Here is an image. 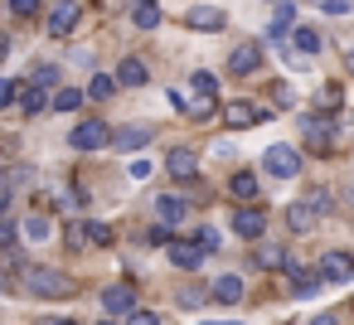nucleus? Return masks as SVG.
<instances>
[{
	"label": "nucleus",
	"mask_w": 354,
	"mask_h": 325,
	"mask_svg": "<svg viewBox=\"0 0 354 325\" xmlns=\"http://www.w3.org/2000/svg\"><path fill=\"white\" fill-rule=\"evenodd\" d=\"M189 88H194V93H170V102H175L180 112H189L194 122H209V117L218 112V78L199 68V73L189 78Z\"/></svg>",
	"instance_id": "nucleus-1"
},
{
	"label": "nucleus",
	"mask_w": 354,
	"mask_h": 325,
	"mask_svg": "<svg viewBox=\"0 0 354 325\" xmlns=\"http://www.w3.org/2000/svg\"><path fill=\"white\" fill-rule=\"evenodd\" d=\"M25 291L39 296V301H68L78 291V281L68 272H59V267H30L25 272Z\"/></svg>",
	"instance_id": "nucleus-2"
},
{
	"label": "nucleus",
	"mask_w": 354,
	"mask_h": 325,
	"mask_svg": "<svg viewBox=\"0 0 354 325\" xmlns=\"http://www.w3.org/2000/svg\"><path fill=\"white\" fill-rule=\"evenodd\" d=\"M262 165H267V175H277V180H296V175H301V151L277 141V146H267Z\"/></svg>",
	"instance_id": "nucleus-3"
},
{
	"label": "nucleus",
	"mask_w": 354,
	"mask_h": 325,
	"mask_svg": "<svg viewBox=\"0 0 354 325\" xmlns=\"http://www.w3.org/2000/svg\"><path fill=\"white\" fill-rule=\"evenodd\" d=\"M262 122H272L267 107H257V102H223V127L248 131V127H262Z\"/></svg>",
	"instance_id": "nucleus-4"
},
{
	"label": "nucleus",
	"mask_w": 354,
	"mask_h": 325,
	"mask_svg": "<svg viewBox=\"0 0 354 325\" xmlns=\"http://www.w3.org/2000/svg\"><path fill=\"white\" fill-rule=\"evenodd\" d=\"M68 141H73V151H102V146H112V127L88 117V122H78V127H73V136H68Z\"/></svg>",
	"instance_id": "nucleus-5"
},
{
	"label": "nucleus",
	"mask_w": 354,
	"mask_h": 325,
	"mask_svg": "<svg viewBox=\"0 0 354 325\" xmlns=\"http://www.w3.org/2000/svg\"><path fill=\"white\" fill-rule=\"evenodd\" d=\"M315 277H320V281H335V286H344V281L354 277V257H349V252H339V248H335V252H320V267H315Z\"/></svg>",
	"instance_id": "nucleus-6"
},
{
	"label": "nucleus",
	"mask_w": 354,
	"mask_h": 325,
	"mask_svg": "<svg viewBox=\"0 0 354 325\" xmlns=\"http://www.w3.org/2000/svg\"><path fill=\"white\" fill-rule=\"evenodd\" d=\"M78 15H83V6H78V0H54V10H49V39H64V35H73Z\"/></svg>",
	"instance_id": "nucleus-7"
},
{
	"label": "nucleus",
	"mask_w": 354,
	"mask_h": 325,
	"mask_svg": "<svg viewBox=\"0 0 354 325\" xmlns=\"http://www.w3.org/2000/svg\"><path fill=\"white\" fill-rule=\"evenodd\" d=\"M315 223H320V209H315L310 199H291V204H286V228H291V233H310Z\"/></svg>",
	"instance_id": "nucleus-8"
},
{
	"label": "nucleus",
	"mask_w": 354,
	"mask_h": 325,
	"mask_svg": "<svg viewBox=\"0 0 354 325\" xmlns=\"http://www.w3.org/2000/svg\"><path fill=\"white\" fill-rule=\"evenodd\" d=\"M233 233L248 238V243H257L267 233V214L262 209H233Z\"/></svg>",
	"instance_id": "nucleus-9"
},
{
	"label": "nucleus",
	"mask_w": 354,
	"mask_h": 325,
	"mask_svg": "<svg viewBox=\"0 0 354 325\" xmlns=\"http://www.w3.org/2000/svg\"><path fill=\"white\" fill-rule=\"evenodd\" d=\"M165 257H170L180 272H194V267L204 262V252H199V243H194V238H189V243H185V238H170V243H165Z\"/></svg>",
	"instance_id": "nucleus-10"
},
{
	"label": "nucleus",
	"mask_w": 354,
	"mask_h": 325,
	"mask_svg": "<svg viewBox=\"0 0 354 325\" xmlns=\"http://www.w3.org/2000/svg\"><path fill=\"white\" fill-rule=\"evenodd\" d=\"M185 25H189V30H209V35H218V30L228 25V15H223L218 6H194V10H185Z\"/></svg>",
	"instance_id": "nucleus-11"
},
{
	"label": "nucleus",
	"mask_w": 354,
	"mask_h": 325,
	"mask_svg": "<svg viewBox=\"0 0 354 325\" xmlns=\"http://www.w3.org/2000/svg\"><path fill=\"white\" fill-rule=\"evenodd\" d=\"M330 141H335V122H330V112H325V117H320V112L306 117V146H310V151H330Z\"/></svg>",
	"instance_id": "nucleus-12"
},
{
	"label": "nucleus",
	"mask_w": 354,
	"mask_h": 325,
	"mask_svg": "<svg viewBox=\"0 0 354 325\" xmlns=\"http://www.w3.org/2000/svg\"><path fill=\"white\" fill-rule=\"evenodd\" d=\"M257 68H262V49H257V44H243V49L228 54V73H233V78H248V73H257Z\"/></svg>",
	"instance_id": "nucleus-13"
},
{
	"label": "nucleus",
	"mask_w": 354,
	"mask_h": 325,
	"mask_svg": "<svg viewBox=\"0 0 354 325\" xmlns=\"http://www.w3.org/2000/svg\"><path fill=\"white\" fill-rule=\"evenodd\" d=\"M141 83H151V68H146V59L127 54V59L117 64V88H141Z\"/></svg>",
	"instance_id": "nucleus-14"
},
{
	"label": "nucleus",
	"mask_w": 354,
	"mask_h": 325,
	"mask_svg": "<svg viewBox=\"0 0 354 325\" xmlns=\"http://www.w3.org/2000/svg\"><path fill=\"white\" fill-rule=\"evenodd\" d=\"M102 306H107V315H127V310L136 306V286H131V281L107 286V291H102Z\"/></svg>",
	"instance_id": "nucleus-15"
},
{
	"label": "nucleus",
	"mask_w": 354,
	"mask_h": 325,
	"mask_svg": "<svg viewBox=\"0 0 354 325\" xmlns=\"http://www.w3.org/2000/svg\"><path fill=\"white\" fill-rule=\"evenodd\" d=\"M165 170H170L175 180H194V175H199V156H194L189 146H180V151L165 156Z\"/></svg>",
	"instance_id": "nucleus-16"
},
{
	"label": "nucleus",
	"mask_w": 354,
	"mask_h": 325,
	"mask_svg": "<svg viewBox=\"0 0 354 325\" xmlns=\"http://www.w3.org/2000/svg\"><path fill=\"white\" fill-rule=\"evenodd\" d=\"M15 102H20L25 117H39V112L49 107V88H39V83H20V98H15Z\"/></svg>",
	"instance_id": "nucleus-17"
},
{
	"label": "nucleus",
	"mask_w": 354,
	"mask_h": 325,
	"mask_svg": "<svg viewBox=\"0 0 354 325\" xmlns=\"http://www.w3.org/2000/svg\"><path fill=\"white\" fill-rule=\"evenodd\" d=\"M151 136H156V127L141 122V127H122V131H112V146H117V151H141Z\"/></svg>",
	"instance_id": "nucleus-18"
},
{
	"label": "nucleus",
	"mask_w": 354,
	"mask_h": 325,
	"mask_svg": "<svg viewBox=\"0 0 354 325\" xmlns=\"http://www.w3.org/2000/svg\"><path fill=\"white\" fill-rule=\"evenodd\" d=\"M296 25V6L291 0H277V10H272V25H267V39H286Z\"/></svg>",
	"instance_id": "nucleus-19"
},
{
	"label": "nucleus",
	"mask_w": 354,
	"mask_h": 325,
	"mask_svg": "<svg viewBox=\"0 0 354 325\" xmlns=\"http://www.w3.org/2000/svg\"><path fill=\"white\" fill-rule=\"evenodd\" d=\"M185 214H189V204H185L180 194H160V199H156V219H160V223H180Z\"/></svg>",
	"instance_id": "nucleus-20"
},
{
	"label": "nucleus",
	"mask_w": 354,
	"mask_h": 325,
	"mask_svg": "<svg viewBox=\"0 0 354 325\" xmlns=\"http://www.w3.org/2000/svg\"><path fill=\"white\" fill-rule=\"evenodd\" d=\"M78 238H83V243H93V248H112V238H117V233H112L107 223H97V219H83V223H78Z\"/></svg>",
	"instance_id": "nucleus-21"
},
{
	"label": "nucleus",
	"mask_w": 354,
	"mask_h": 325,
	"mask_svg": "<svg viewBox=\"0 0 354 325\" xmlns=\"http://www.w3.org/2000/svg\"><path fill=\"white\" fill-rule=\"evenodd\" d=\"M291 252H286V243H262L257 238V267H267V272H281V262H286Z\"/></svg>",
	"instance_id": "nucleus-22"
},
{
	"label": "nucleus",
	"mask_w": 354,
	"mask_h": 325,
	"mask_svg": "<svg viewBox=\"0 0 354 325\" xmlns=\"http://www.w3.org/2000/svg\"><path fill=\"white\" fill-rule=\"evenodd\" d=\"M209 296H214V301H223V306L243 301V277H233V272H228V277H218V281L209 286Z\"/></svg>",
	"instance_id": "nucleus-23"
},
{
	"label": "nucleus",
	"mask_w": 354,
	"mask_h": 325,
	"mask_svg": "<svg viewBox=\"0 0 354 325\" xmlns=\"http://www.w3.org/2000/svg\"><path fill=\"white\" fill-rule=\"evenodd\" d=\"M291 44H296L306 59H310V54H320V35H315L310 25H291Z\"/></svg>",
	"instance_id": "nucleus-24"
},
{
	"label": "nucleus",
	"mask_w": 354,
	"mask_h": 325,
	"mask_svg": "<svg viewBox=\"0 0 354 325\" xmlns=\"http://www.w3.org/2000/svg\"><path fill=\"white\" fill-rule=\"evenodd\" d=\"M131 25L136 30H156L160 25V6H156V0H141V6L131 10Z\"/></svg>",
	"instance_id": "nucleus-25"
},
{
	"label": "nucleus",
	"mask_w": 354,
	"mask_h": 325,
	"mask_svg": "<svg viewBox=\"0 0 354 325\" xmlns=\"http://www.w3.org/2000/svg\"><path fill=\"white\" fill-rule=\"evenodd\" d=\"M49 107H54V112H78V107H83V88H59V93L49 98Z\"/></svg>",
	"instance_id": "nucleus-26"
},
{
	"label": "nucleus",
	"mask_w": 354,
	"mask_h": 325,
	"mask_svg": "<svg viewBox=\"0 0 354 325\" xmlns=\"http://www.w3.org/2000/svg\"><path fill=\"white\" fill-rule=\"evenodd\" d=\"M228 189H233L238 199H257V175H252V170H233Z\"/></svg>",
	"instance_id": "nucleus-27"
},
{
	"label": "nucleus",
	"mask_w": 354,
	"mask_h": 325,
	"mask_svg": "<svg viewBox=\"0 0 354 325\" xmlns=\"http://www.w3.org/2000/svg\"><path fill=\"white\" fill-rule=\"evenodd\" d=\"M339 102H344V93H339V83H325V88L315 93V107H320V112H339Z\"/></svg>",
	"instance_id": "nucleus-28"
},
{
	"label": "nucleus",
	"mask_w": 354,
	"mask_h": 325,
	"mask_svg": "<svg viewBox=\"0 0 354 325\" xmlns=\"http://www.w3.org/2000/svg\"><path fill=\"white\" fill-rule=\"evenodd\" d=\"M25 233H30V243H44V238L54 233V223H49V214H30V219H25Z\"/></svg>",
	"instance_id": "nucleus-29"
},
{
	"label": "nucleus",
	"mask_w": 354,
	"mask_h": 325,
	"mask_svg": "<svg viewBox=\"0 0 354 325\" xmlns=\"http://www.w3.org/2000/svg\"><path fill=\"white\" fill-rule=\"evenodd\" d=\"M117 93V78H107V73H93V83H88V98H97V102H107Z\"/></svg>",
	"instance_id": "nucleus-30"
},
{
	"label": "nucleus",
	"mask_w": 354,
	"mask_h": 325,
	"mask_svg": "<svg viewBox=\"0 0 354 325\" xmlns=\"http://www.w3.org/2000/svg\"><path fill=\"white\" fill-rule=\"evenodd\" d=\"M194 243H199V252H218V228H194Z\"/></svg>",
	"instance_id": "nucleus-31"
},
{
	"label": "nucleus",
	"mask_w": 354,
	"mask_h": 325,
	"mask_svg": "<svg viewBox=\"0 0 354 325\" xmlns=\"http://www.w3.org/2000/svg\"><path fill=\"white\" fill-rule=\"evenodd\" d=\"M122 320H127V325H160V315H156V310H146V306H131Z\"/></svg>",
	"instance_id": "nucleus-32"
},
{
	"label": "nucleus",
	"mask_w": 354,
	"mask_h": 325,
	"mask_svg": "<svg viewBox=\"0 0 354 325\" xmlns=\"http://www.w3.org/2000/svg\"><path fill=\"white\" fill-rule=\"evenodd\" d=\"M30 83H39V88H54V83H59V68H54V64H35V78H30Z\"/></svg>",
	"instance_id": "nucleus-33"
},
{
	"label": "nucleus",
	"mask_w": 354,
	"mask_h": 325,
	"mask_svg": "<svg viewBox=\"0 0 354 325\" xmlns=\"http://www.w3.org/2000/svg\"><path fill=\"white\" fill-rule=\"evenodd\" d=\"M15 233H20V228H15V219L0 214V248H10V243H15Z\"/></svg>",
	"instance_id": "nucleus-34"
},
{
	"label": "nucleus",
	"mask_w": 354,
	"mask_h": 325,
	"mask_svg": "<svg viewBox=\"0 0 354 325\" xmlns=\"http://www.w3.org/2000/svg\"><path fill=\"white\" fill-rule=\"evenodd\" d=\"M20 98V83H10V78H0V107H10Z\"/></svg>",
	"instance_id": "nucleus-35"
},
{
	"label": "nucleus",
	"mask_w": 354,
	"mask_h": 325,
	"mask_svg": "<svg viewBox=\"0 0 354 325\" xmlns=\"http://www.w3.org/2000/svg\"><path fill=\"white\" fill-rule=\"evenodd\" d=\"M6 6H10L15 15H35V10H39V0H6Z\"/></svg>",
	"instance_id": "nucleus-36"
},
{
	"label": "nucleus",
	"mask_w": 354,
	"mask_h": 325,
	"mask_svg": "<svg viewBox=\"0 0 354 325\" xmlns=\"http://www.w3.org/2000/svg\"><path fill=\"white\" fill-rule=\"evenodd\" d=\"M306 199H310V204H315V209H320V214H330V194H325V189H310V194H306Z\"/></svg>",
	"instance_id": "nucleus-37"
},
{
	"label": "nucleus",
	"mask_w": 354,
	"mask_h": 325,
	"mask_svg": "<svg viewBox=\"0 0 354 325\" xmlns=\"http://www.w3.org/2000/svg\"><path fill=\"white\" fill-rule=\"evenodd\" d=\"M146 243H156V248H160V243H170V223H165V228H151V233H146Z\"/></svg>",
	"instance_id": "nucleus-38"
},
{
	"label": "nucleus",
	"mask_w": 354,
	"mask_h": 325,
	"mask_svg": "<svg viewBox=\"0 0 354 325\" xmlns=\"http://www.w3.org/2000/svg\"><path fill=\"white\" fill-rule=\"evenodd\" d=\"M325 15H349V0H325Z\"/></svg>",
	"instance_id": "nucleus-39"
},
{
	"label": "nucleus",
	"mask_w": 354,
	"mask_h": 325,
	"mask_svg": "<svg viewBox=\"0 0 354 325\" xmlns=\"http://www.w3.org/2000/svg\"><path fill=\"white\" fill-rule=\"evenodd\" d=\"M180 301H185V306H199V301H204V291H199V286H189V291H180Z\"/></svg>",
	"instance_id": "nucleus-40"
},
{
	"label": "nucleus",
	"mask_w": 354,
	"mask_h": 325,
	"mask_svg": "<svg viewBox=\"0 0 354 325\" xmlns=\"http://www.w3.org/2000/svg\"><path fill=\"white\" fill-rule=\"evenodd\" d=\"M39 325H78V320H68V315H39Z\"/></svg>",
	"instance_id": "nucleus-41"
},
{
	"label": "nucleus",
	"mask_w": 354,
	"mask_h": 325,
	"mask_svg": "<svg viewBox=\"0 0 354 325\" xmlns=\"http://www.w3.org/2000/svg\"><path fill=\"white\" fill-rule=\"evenodd\" d=\"M310 325H339V320H335L330 310H320V315H310Z\"/></svg>",
	"instance_id": "nucleus-42"
},
{
	"label": "nucleus",
	"mask_w": 354,
	"mask_h": 325,
	"mask_svg": "<svg viewBox=\"0 0 354 325\" xmlns=\"http://www.w3.org/2000/svg\"><path fill=\"white\" fill-rule=\"evenodd\" d=\"M6 54H10V39H6V35H0V59H6Z\"/></svg>",
	"instance_id": "nucleus-43"
},
{
	"label": "nucleus",
	"mask_w": 354,
	"mask_h": 325,
	"mask_svg": "<svg viewBox=\"0 0 354 325\" xmlns=\"http://www.w3.org/2000/svg\"><path fill=\"white\" fill-rule=\"evenodd\" d=\"M204 325H243V320H204Z\"/></svg>",
	"instance_id": "nucleus-44"
},
{
	"label": "nucleus",
	"mask_w": 354,
	"mask_h": 325,
	"mask_svg": "<svg viewBox=\"0 0 354 325\" xmlns=\"http://www.w3.org/2000/svg\"><path fill=\"white\" fill-rule=\"evenodd\" d=\"M344 64H349V68H354V49H349V54H344Z\"/></svg>",
	"instance_id": "nucleus-45"
},
{
	"label": "nucleus",
	"mask_w": 354,
	"mask_h": 325,
	"mask_svg": "<svg viewBox=\"0 0 354 325\" xmlns=\"http://www.w3.org/2000/svg\"><path fill=\"white\" fill-rule=\"evenodd\" d=\"M97 325H122V320H97Z\"/></svg>",
	"instance_id": "nucleus-46"
}]
</instances>
